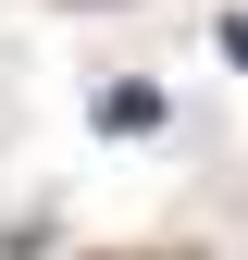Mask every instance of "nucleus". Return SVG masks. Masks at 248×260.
<instances>
[{
	"label": "nucleus",
	"instance_id": "f03ea898",
	"mask_svg": "<svg viewBox=\"0 0 248 260\" xmlns=\"http://www.w3.org/2000/svg\"><path fill=\"white\" fill-rule=\"evenodd\" d=\"M224 62H248V13H224Z\"/></svg>",
	"mask_w": 248,
	"mask_h": 260
},
{
	"label": "nucleus",
	"instance_id": "f257e3e1",
	"mask_svg": "<svg viewBox=\"0 0 248 260\" xmlns=\"http://www.w3.org/2000/svg\"><path fill=\"white\" fill-rule=\"evenodd\" d=\"M100 124L112 137H149V124H162V87H100Z\"/></svg>",
	"mask_w": 248,
	"mask_h": 260
}]
</instances>
